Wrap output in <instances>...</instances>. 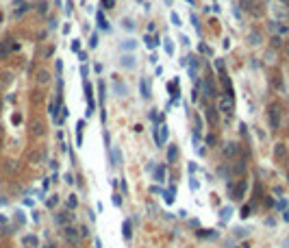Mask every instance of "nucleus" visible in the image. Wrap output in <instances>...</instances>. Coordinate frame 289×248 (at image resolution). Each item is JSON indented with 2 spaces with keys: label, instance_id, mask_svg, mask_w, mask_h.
Listing matches in <instances>:
<instances>
[{
  "label": "nucleus",
  "instance_id": "nucleus-33",
  "mask_svg": "<svg viewBox=\"0 0 289 248\" xmlns=\"http://www.w3.org/2000/svg\"><path fill=\"white\" fill-rule=\"evenodd\" d=\"M198 52H204V54H211V48H209V46H204V44H200V46H198Z\"/></svg>",
  "mask_w": 289,
  "mask_h": 248
},
{
  "label": "nucleus",
  "instance_id": "nucleus-51",
  "mask_svg": "<svg viewBox=\"0 0 289 248\" xmlns=\"http://www.w3.org/2000/svg\"><path fill=\"white\" fill-rule=\"evenodd\" d=\"M163 2H165L167 7H172V2H174V0H163Z\"/></svg>",
  "mask_w": 289,
  "mask_h": 248
},
{
  "label": "nucleus",
  "instance_id": "nucleus-18",
  "mask_svg": "<svg viewBox=\"0 0 289 248\" xmlns=\"http://www.w3.org/2000/svg\"><path fill=\"white\" fill-rule=\"evenodd\" d=\"M122 28H124V31H135V20L124 18V20H122Z\"/></svg>",
  "mask_w": 289,
  "mask_h": 248
},
{
  "label": "nucleus",
  "instance_id": "nucleus-41",
  "mask_svg": "<svg viewBox=\"0 0 289 248\" xmlns=\"http://www.w3.org/2000/svg\"><path fill=\"white\" fill-rule=\"evenodd\" d=\"M65 183L72 185V183H74V176H72V174H65Z\"/></svg>",
  "mask_w": 289,
  "mask_h": 248
},
{
  "label": "nucleus",
  "instance_id": "nucleus-22",
  "mask_svg": "<svg viewBox=\"0 0 289 248\" xmlns=\"http://www.w3.org/2000/svg\"><path fill=\"white\" fill-rule=\"evenodd\" d=\"M24 246H26V248H37V237H35V235L24 237Z\"/></svg>",
  "mask_w": 289,
  "mask_h": 248
},
{
  "label": "nucleus",
  "instance_id": "nucleus-14",
  "mask_svg": "<svg viewBox=\"0 0 289 248\" xmlns=\"http://www.w3.org/2000/svg\"><path fill=\"white\" fill-rule=\"evenodd\" d=\"M174 194H176V190H174V187H170V190H165V192H163V200H165L167 205H172V202L176 200V198H174Z\"/></svg>",
  "mask_w": 289,
  "mask_h": 248
},
{
  "label": "nucleus",
  "instance_id": "nucleus-54",
  "mask_svg": "<svg viewBox=\"0 0 289 248\" xmlns=\"http://www.w3.org/2000/svg\"><path fill=\"white\" fill-rule=\"evenodd\" d=\"M15 2H20V0H15Z\"/></svg>",
  "mask_w": 289,
  "mask_h": 248
},
{
  "label": "nucleus",
  "instance_id": "nucleus-27",
  "mask_svg": "<svg viewBox=\"0 0 289 248\" xmlns=\"http://www.w3.org/2000/svg\"><path fill=\"white\" fill-rule=\"evenodd\" d=\"M170 20H172V24H174V26H181V18H178V13H174V11H172V13H170Z\"/></svg>",
  "mask_w": 289,
  "mask_h": 248
},
{
  "label": "nucleus",
  "instance_id": "nucleus-20",
  "mask_svg": "<svg viewBox=\"0 0 289 248\" xmlns=\"http://www.w3.org/2000/svg\"><path fill=\"white\" fill-rule=\"evenodd\" d=\"M154 179H157L159 183H163V181H165V170H163V165L154 168Z\"/></svg>",
  "mask_w": 289,
  "mask_h": 248
},
{
  "label": "nucleus",
  "instance_id": "nucleus-31",
  "mask_svg": "<svg viewBox=\"0 0 289 248\" xmlns=\"http://www.w3.org/2000/svg\"><path fill=\"white\" fill-rule=\"evenodd\" d=\"M100 4H102V9H111L115 2H113V0H100Z\"/></svg>",
  "mask_w": 289,
  "mask_h": 248
},
{
  "label": "nucleus",
  "instance_id": "nucleus-32",
  "mask_svg": "<svg viewBox=\"0 0 289 248\" xmlns=\"http://www.w3.org/2000/svg\"><path fill=\"white\" fill-rule=\"evenodd\" d=\"M72 50H74V52L81 50V39H72Z\"/></svg>",
  "mask_w": 289,
  "mask_h": 248
},
{
  "label": "nucleus",
  "instance_id": "nucleus-39",
  "mask_svg": "<svg viewBox=\"0 0 289 248\" xmlns=\"http://www.w3.org/2000/svg\"><path fill=\"white\" fill-rule=\"evenodd\" d=\"M198 235H200V237H211V235H213V231H200Z\"/></svg>",
  "mask_w": 289,
  "mask_h": 248
},
{
  "label": "nucleus",
  "instance_id": "nucleus-45",
  "mask_svg": "<svg viewBox=\"0 0 289 248\" xmlns=\"http://www.w3.org/2000/svg\"><path fill=\"white\" fill-rule=\"evenodd\" d=\"M65 13H67V15L72 13V4H70V2H65Z\"/></svg>",
  "mask_w": 289,
  "mask_h": 248
},
{
  "label": "nucleus",
  "instance_id": "nucleus-15",
  "mask_svg": "<svg viewBox=\"0 0 289 248\" xmlns=\"http://www.w3.org/2000/svg\"><path fill=\"white\" fill-rule=\"evenodd\" d=\"M139 89H142V98H146V100L150 98V89H148V81L146 78L139 81Z\"/></svg>",
  "mask_w": 289,
  "mask_h": 248
},
{
  "label": "nucleus",
  "instance_id": "nucleus-30",
  "mask_svg": "<svg viewBox=\"0 0 289 248\" xmlns=\"http://www.w3.org/2000/svg\"><path fill=\"white\" fill-rule=\"evenodd\" d=\"M87 59H89V57H87V52H85V50H78V61H81V63H85Z\"/></svg>",
  "mask_w": 289,
  "mask_h": 248
},
{
  "label": "nucleus",
  "instance_id": "nucleus-53",
  "mask_svg": "<svg viewBox=\"0 0 289 248\" xmlns=\"http://www.w3.org/2000/svg\"><path fill=\"white\" fill-rule=\"evenodd\" d=\"M287 52H289V44H287Z\"/></svg>",
  "mask_w": 289,
  "mask_h": 248
},
{
  "label": "nucleus",
  "instance_id": "nucleus-29",
  "mask_svg": "<svg viewBox=\"0 0 289 248\" xmlns=\"http://www.w3.org/2000/svg\"><path fill=\"white\" fill-rule=\"evenodd\" d=\"M111 202H113L115 207H122V196H120V194H113V198H111Z\"/></svg>",
  "mask_w": 289,
  "mask_h": 248
},
{
  "label": "nucleus",
  "instance_id": "nucleus-3",
  "mask_svg": "<svg viewBox=\"0 0 289 248\" xmlns=\"http://www.w3.org/2000/svg\"><path fill=\"white\" fill-rule=\"evenodd\" d=\"M202 94H204L207 98H215V96H217L215 85H213V81H211V78H204V81H202Z\"/></svg>",
  "mask_w": 289,
  "mask_h": 248
},
{
  "label": "nucleus",
  "instance_id": "nucleus-40",
  "mask_svg": "<svg viewBox=\"0 0 289 248\" xmlns=\"http://www.w3.org/2000/svg\"><path fill=\"white\" fill-rule=\"evenodd\" d=\"M44 81H48V74L46 72H39V83H44Z\"/></svg>",
  "mask_w": 289,
  "mask_h": 248
},
{
  "label": "nucleus",
  "instance_id": "nucleus-19",
  "mask_svg": "<svg viewBox=\"0 0 289 248\" xmlns=\"http://www.w3.org/2000/svg\"><path fill=\"white\" fill-rule=\"evenodd\" d=\"M248 42H250L252 46H259V44H261V33H257V31L250 33V35H248Z\"/></svg>",
  "mask_w": 289,
  "mask_h": 248
},
{
  "label": "nucleus",
  "instance_id": "nucleus-8",
  "mask_svg": "<svg viewBox=\"0 0 289 248\" xmlns=\"http://www.w3.org/2000/svg\"><path fill=\"white\" fill-rule=\"evenodd\" d=\"M83 129H85V120H78L76 122V144L83 146Z\"/></svg>",
  "mask_w": 289,
  "mask_h": 248
},
{
  "label": "nucleus",
  "instance_id": "nucleus-44",
  "mask_svg": "<svg viewBox=\"0 0 289 248\" xmlns=\"http://www.w3.org/2000/svg\"><path fill=\"white\" fill-rule=\"evenodd\" d=\"M50 183H52V179H44V190H48Z\"/></svg>",
  "mask_w": 289,
  "mask_h": 248
},
{
  "label": "nucleus",
  "instance_id": "nucleus-46",
  "mask_svg": "<svg viewBox=\"0 0 289 248\" xmlns=\"http://www.w3.org/2000/svg\"><path fill=\"white\" fill-rule=\"evenodd\" d=\"M81 76H83V78L87 76V65H83V68H81Z\"/></svg>",
  "mask_w": 289,
  "mask_h": 248
},
{
  "label": "nucleus",
  "instance_id": "nucleus-47",
  "mask_svg": "<svg viewBox=\"0 0 289 248\" xmlns=\"http://www.w3.org/2000/svg\"><path fill=\"white\" fill-rule=\"evenodd\" d=\"M207 144H211V146H213V144H215V137H213V135H209V137H207Z\"/></svg>",
  "mask_w": 289,
  "mask_h": 248
},
{
  "label": "nucleus",
  "instance_id": "nucleus-38",
  "mask_svg": "<svg viewBox=\"0 0 289 248\" xmlns=\"http://www.w3.org/2000/svg\"><path fill=\"white\" fill-rule=\"evenodd\" d=\"M181 44H183V46H189V37H187V35H181Z\"/></svg>",
  "mask_w": 289,
  "mask_h": 248
},
{
  "label": "nucleus",
  "instance_id": "nucleus-36",
  "mask_svg": "<svg viewBox=\"0 0 289 248\" xmlns=\"http://www.w3.org/2000/svg\"><path fill=\"white\" fill-rule=\"evenodd\" d=\"M189 187H192L193 192H196V190H198V181H196V179H193V176H192V179H189Z\"/></svg>",
  "mask_w": 289,
  "mask_h": 248
},
{
  "label": "nucleus",
  "instance_id": "nucleus-1",
  "mask_svg": "<svg viewBox=\"0 0 289 248\" xmlns=\"http://www.w3.org/2000/svg\"><path fill=\"white\" fill-rule=\"evenodd\" d=\"M267 120H270V129L272 131H278L281 129V107L276 102H272L267 107Z\"/></svg>",
  "mask_w": 289,
  "mask_h": 248
},
{
  "label": "nucleus",
  "instance_id": "nucleus-25",
  "mask_svg": "<svg viewBox=\"0 0 289 248\" xmlns=\"http://www.w3.org/2000/svg\"><path fill=\"white\" fill-rule=\"evenodd\" d=\"M207 118H209L211 124H215V109L213 107H207Z\"/></svg>",
  "mask_w": 289,
  "mask_h": 248
},
{
  "label": "nucleus",
  "instance_id": "nucleus-12",
  "mask_svg": "<svg viewBox=\"0 0 289 248\" xmlns=\"http://www.w3.org/2000/svg\"><path fill=\"white\" fill-rule=\"evenodd\" d=\"M176 159H178V148L176 146H167V161L174 163Z\"/></svg>",
  "mask_w": 289,
  "mask_h": 248
},
{
  "label": "nucleus",
  "instance_id": "nucleus-52",
  "mask_svg": "<svg viewBox=\"0 0 289 248\" xmlns=\"http://www.w3.org/2000/svg\"><path fill=\"white\" fill-rule=\"evenodd\" d=\"M185 2H187V4H193V0H185Z\"/></svg>",
  "mask_w": 289,
  "mask_h": 248
},
{
  "label": "nucleus",
  "instance_id": "nucleus-10",
  "mask_svg": "<svg viewBox=\"0 0 289 248\" xmlns=\"http://www.w3.org/2000/svg\"><path fill=\"white\" fill-rule=\"evenodd\" d=\"M120 48L124 50V52H131V50L135 52V48H137V42H135V39H124V42L120 44Z\"/></svg>",
  "mask_w": 289,
  "mask_h": 248
},
{
  "label": "nucleus",
  "instance_id": "nucleus-23",
  "mask_svg": "<svg viewBox=\"0 0 289 248\" xmlns=\"http://www.w3.org/2000/svg\"><path fill=\"white\" fill-rule=\"evenodd\" d=\"M122 233H124V240H131V220H124V224H122Z\"/></svg>",
  "mask_w": 289,
  "mask_h": 248
},
{
  "label": "nucleus",
  "instance_id": "nucleus-6",
  "mask_svg": "<svg viewBox=\"0 0 289 248\" xmlns=\"http://www.w3.org/2000/svg\"><path fill=\"white\" fill-rule=\"evenodd\" d=\"M96 22H98V28H100V31H104V33L111 31V26H109V22H107V18H104L102 11H98V13H96Z\"/></svg>",
  "mask_w": 289,
  "mask_h": 248
},
{
  "label": "nucleus",
  "instance_id": "nucleus-34",
  "mask_svg": "<svg viewBox=\"0 0 289 248\" xmlns=\"http://www.w3.org/2000/svg\"><path fill=\"white\" fill-rule=\"evenodd\" d=\"M192 22H193V28L200 33V24H198V18H196V13H192Z\"/></svg>",
  "mask_w": 289,
  "mask_h": 248
},
{
  "label": "nucleus",
  "instance_id": "nucleus-9",
  "mask_svg": "<svg viewBox=\"0 0 289 248\" xmlns=\"http://www.w3.org/2000/svg\"><path fill=\"white\" fill-rule=\"evenodd\" d=\"M144 44H146V48H148V50H150V48H157V46H159V35H152V37H150V35H146V37H144Z\"/></svg>",
  "mask_w": 289,
  "mask_h": 248
},
{
  "label": "nucleus",
  "instance_id": "nucleus-13",
  "mask_svg": "<svg viewBox=\"0 0 289 248\" xmlns=\"http://www.w3.org/2000/svg\"><path fill=\"white\" fill-rule=\"evenodd\" d=\"M285 154H287L285 144H276V148H274V157H276V159H285Z\"/></svg>",
  "mask_w": 289,
  "mask_h": 248
},
{
  "label": "nucleus",
  "instance_id": "nucleus-28",
  "mask_svg": "<svg viewBox=\"0 0 289 248\" xmlns=\"http://www.w3.org/2000/svg\"><path fill=\"white\" fill-rule=\"evenodd\" d=\"M76 205H78V200H76V196H67V207H70V209H74Z\"/></svg>",
  "mask_w": 289,
  "mask_h": 248
},
{
  "label": "nucleus",
  "instance_id": "nucleus-21",
  "mask_svg": "<svg viewBox=\"0 0 289 248\" xmlns=\"http://www.w3.org/2000/svg\"><path fill=\"white\" fill-rule=\"evenodd\" d=\"M231 213H233V207H222V211H220L222 222H228V220H231Z\"/></svg>",
  "mask_w": 289,
  "mask_h": 248
},
{
  "label": "nucleus",
  "instance_id": "nucleus-43",
  "mask_svg": "<svg viewBox=\"0 0 289 248\" xmlns=\"http://www.w3.org/2000/svg\"><path fill=\"white\" fill-rule=\"evenodd\" d=\"M278 31H281V33H289V26H287V24H281V28H278Z\"/></svg>",
  "mask_w": 289,
  "mask_h": 248
},
{
  "label": "nucleus",
  "instance_id": "nucleus-17",
  "mask_svg": "<svg viewBox=\"0 0 289 248\" xmlns=\"http://www.w3.org/2000/svg\"><path fill=\"white\" fill-rule=\"evenodd\" d=\"M70 220H72V215H70V213H59V215H57V224L67 226V224H70Z\"/></svg>",
  "mask_w": 289,
  "mask_h": 248
},
{
  "label": "nucleus",
  "instance_id": "nucleus-4",
  "mask_svg": "<svg viewBox=\"0 0 289 248\" xmlns=\"http://www.w3.org/2000/svg\"><path fill=\"white\" fill-rule=\"evenodd\" d=\"M120 65H122V68H126V70H133V68L137 65L135 54H122V57H120Z\"/></svg>",
  "mask_w": 289,
  "mask_h": 248
},
{
  "label": "nucleus",
  "instance_id": "nucleus-16",
  "mask_svg": "<svg viewBox=\"0 0 289 248\" xmlns=\"http://www.w3.org/2000/svg\"><path fill=\"white\" fill-rule=\"evenodd\" d=\"M163 48H165V52H167L170 57H172V54H174V50H176V48H174V42H172L170 37H165V39H163Z\"/></svg>",
  "mask_w": 289,
  "mask_h": 248
},
{
  "label": "nucleus",
  "instance_id": "nucleus-2",
  "mask_svg": "<svg viewBox=\"0 0 289 248\" xmlns=\"http://www.w3.org/2000/svg\"><path fill=\"white\" fill-rule=\"evenodd\" d=\"M233 109H235L233 94H224V96L220 98V111H222V113H226V115H231V113H233Z\"/></svg>",
  "mask_w": 289,
  "mask_h": 248
},
{
  "label": "nucleus",
  "instance_id": "nucleus-48",
  "mask_svg": "<svg viewBox=\"0 0 289 248\" xmlns=\"http://www.w3.org/2000/svg\"><path fill=\"white\" fill-rule=\"evenodd\" d=\"M287 207V200H278V209H285Z\"/></svg>",
  "mask_w": 289,
  "mask_h": 248
},
{
  "label": "nucleus",
  "instance_id": "nucleus-24",
  "mask_svg": "<svg viewBox=\"0 0 289 248\" xmlns=\"http://www.w3.org/2000/svg\"><path fill=\"white\" fill-rule=\"evenodd\" d=\"M224 152H226V157H235L237 154V144H226Z\"/></svg>",
  "mask_w": 289,
  "mask_h": 248
},
{
  "label": "nucleus",
  "instance_id": "nucleus-37",
  "mask_svg": "<svg viewBox=\"0 0 289 248\" xmlns=\"http://www.w3.org/2000/svg\"><path fill=\"white\" fill-rule=\"evenodd\" d=\"M50 115L57 118V104H54V102H50Z\"/></svg>",
  "mask_w": 289,
  "mask_h": 248
},
{
  "label": "nucleus",
  "instance_id": "nucleus-26",
  "mask_svg": "<svg viewBox=\"0 0 289 248\" xmlns=\"http://www.w3.org/2000/svg\"><path fill=\"white\" fill-rule=\"evenodd\" d=\"M98 42H100V37H98V33H94V35L89 37V48H96Z\"/></svg>",
  "mask_w": 289,
  "mask_h": 248
},
{
  "label": "nucleus",
  "instance_id": "nucleus-50",
  "mask_svg": "<svg viewBox=\"0 0 289 248\" xmlns=\"http://www.w3.org/2000/svg\"><path fill=\"white\" fill-rule=\"evenodd\" d=\"M283 220H287V222H289V211H287V209H285V213H283Z\"/></svg>",
  "mask_w": 289,
  "mask_h": 248
},
{
  "label": "nucleus",
  "instance_id": "nucleus-42",
  "mask_svg": "<svg viewBox=\"0 0 289 248\" xmlns=\"http://www.w3.org/2000/svg\"><path fill=\"white\" fill-rule=\"evenodd\" d=\"M248 213H250V207H243L241 209V218H248Z\"/></svg>",
  "mask_w": 289,
  "mask_h": 248
},
{
  "label": "nucleus",
  "instance_id": "nucleus-35",
  "mask_svg": "<svg viewBox=\"0 0 289 248\" xmlns=\"http://www.w3.org/2000/svg\"><path fill=\"white\" fill-rule=\"evenodd\" d=\"M215 68L222 72V70H224V59H215Z\"/></svg>",
  "mask_w": 289,
  "mask_h": 248
},
{
  "label": "nucleus",
  "instance_id": "nucleus-49",
  "mask_svg": "<svg viewBox=\"0 0 289 248\" xmlns=\"http://www.w3.org/2000/svg\"><path fill=\"white\" fill-rule=\"evenodd\" d=\"M54 205H57V196H54V198H50V200H48V207H54Z\"/></svg>",
  "mask_w": 289,
  "mask_h": 248
},
{
  "label": "nucleus",
  "instance_id": "nucleus-5",
  "mask_svg": "<svg viewBox=\"0 0 289 248\" xmlns=\"http://www.w3.org/2000/svg\"><path fill=\"white\" fill-rule=\"evenodd\" d=\"M65 240H67L70 244H78V242H81V233L74 231L72 226H65Z\"/></svg>",
  "mask_w": 289,
  "mask_h": 248
},
{
  "label": "nucleus",
  "instance_id": "nucleus-11",
  "mask_svg": "<svg viewBox=\"0 0 289 248\" xmlns=\"http://www.w3.org/2000/svg\"><path fill=\"white\" fill-rule=\"evenodd\" d=\"M111 159H113V163H115V165H122V152H120V148H117V146H113V148H111Z\"/></svg>",
  "mask_w": 289,
  "mask_h": 248
},
{
  "label": "nucleus",
  "instance_id": "nucleus-7",
  "mask_svg": "<svg viewBox=\"0 0 289 248\" xmlns=\"http://www.w3.org/2000/svg\"><path fill=\"white\" fill-rule=\"evenodd\" d=\"M113 92H115L120 98H124V96L128 94V85H126V83H115V85H113Z\"/></svg>",
  "mask_w": 289,
  "mask_h": 248
}]
</instances>
